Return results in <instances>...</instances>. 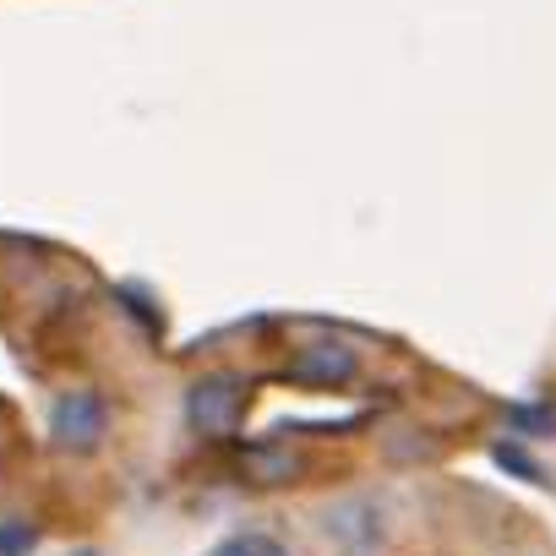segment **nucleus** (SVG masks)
<instances>
[{
	"label": "nucleus",
	"mask_w": 556,
	"mask_h": 556,
	"mask_svg": "<svg viewBox=\"0 0 556 556\" xmlns=\"http://www.w3.org/2000/svg\"><path fill=\"white\" fill-rule=\"evenodd\" d=\"M110 437V404L93 388H72L50 404V442L61 453H93Z\"/></svg>",
	"instance_id": "7ed1b4c3"
},
{
	"label": "nucleus",
	"mask_w": 556,
	"mask_h": 556,
	"mask_svg": "<svg viewBox=\"0 0 556 556\" xmlns=\"http://www.w3.org/2000/svg\"><path fill=\"white\" fill-rule=\"evenodd\" d=\"M295 377L306 388H350L361 377V350L350 339H312L295 355Z\"/></svg>",
	"instance_id": "20e7f679"
},
{
	"label": "nucleus",
	"mask_w": 556,
	"mask_h": 556,
	"mask_svg": "<svg viewBox=\"0 0 556 556\" xmlns=\"http://www.w3.org/2000/svg\"><path fill=\"white\" fill-rule=\"evenodd\" d=\"M34 545H39L34 523H23V518H0V556H34Z\"/></svg>",
	"instance_id": "0eeeda50"
},
{
	"label": "nucleus",
	"mask_w": 556,
	"mask_h": 556,
	"mask_svg": "<svg viewBox=\"0 0 556 556\" xmlns=\"http://www.w3.org/2000/svg\"><path fill=\"white\" fill-rule=\"evenodd\" d=\"M245 415V382L235 371H207L186 388V426L197 437H229Z\"/></svg>",
	"instance_id": "f03ea898"
},
{
	"label": "nucleus",
	"mask_w": 556,
	"mask_h": 556,
	"mask_svg": "<svg viewBox=\"0 0 556 556\" xmlns=\"http://www.w3.org/2000/svg\"><path fill=\"white\" fill-rule=\"evenodd\" d=\"M393 523L399 518L382 491H350L317 513V534L333 556H382L393 545Z\"/></svg>",
	"instance_id": "f257e3e1"
},
{
	"label": "nucleus",
	"mask_w": 556,
	"mask_h": 556,
	"mask_svg": "<svg viewBox=\"0 0 556 556\" xmlns=\"http://www.w3.org/2000/svg\"><path fill=\"white\" fill-rule=\"evenodd\" d=\"M213 556H295V551L278 540V534H267V529H235V534L218 540Z\"/></svg>",
	"instance_id": "423d86ee"
},
{
	"label": "nucleus",
	"mask_w": 556,
	"mask_h": 556,
	"mask_svg": "<svg viewBox=\"0 0 556 556\" xmlns=\"http://www.w3.org/2000/svg\"><path fill=\"white\" fill-rule=\"evenodd\" d=\"M240 475L251 480V485H262V491H273V485H290V480H301L306 475V458L301 453H290V447H245L240 453Z\"/></svg>",
	"instance_id": "39448f33"
}]
</instances>
